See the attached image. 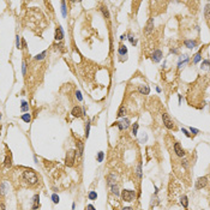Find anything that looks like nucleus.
Returning <instances> with one entry per match:
<instances>
[{
	"label": "nucleus",
	"mask_w": 210,
	"mask_h": 210,
	"mask_svg": "<svg viewBox=\"0 0 210 210\" xmlns=\"http://www.w3.org/2000/svg\"><path fill=\"white\" fill-rule=\"evenodd\" d=\"M22 180L28 186H35L39 182V177L32 169H24L22 172Z\"/></svg>",
	"instance_id": "f257e3e1"
},
{
	"label": "nucleus",
	"mask_w": 210,
	"mask_h": 210,
	"mask_svg": "<svg viewBox=\"0 0 210 210\" xmlns=\"http://www.w3.org/2000/svg\"><path fill=\"white\" fill-rule=\"evenodd\" d=\"M121 198L125 202H132L136 198V191H132V190H123Z\"/></svg>",
	"instance_id": "f03ea898"
},
{
	"label": "nucleus",
	"mask_w": 210,
	"mask_h": 210,
	"mask_svg": "<svg viewBox=\"0 0 210 210\" xmlns=\"http://www.w3.org/2000/svg\"><path fill=\"white\" fill-rule=\"evenodd\" d=\"M76 156H77V153H76L73 149H70V150L66 153V160H65V162H66V165H67L69 167H72V166H73L74 160H76Z\"/></svg>",
	"instance_id": "7ed1b4c3"
},
{
	"label": "nucleus",
	"mask_w": 210,
	"mask_h": 210,
	"mask_svg": "<svg viewBox=\"0 0 210 210\" xmlns=\"http://www.w3.org/2000/svg\"><path fill=\"white\" fill-rule=\"evenodd\" d=\"M162 120H163V124H165V126L167 127L168 130H173V128H175V124H174V121L170 119V116L168 115L167 113H163V114H162Z\"/></svg>",
	"instance_id": "20e7f679"
},
{
	"label": "nucleus",
	"mask_w": 210,
	"mask_h": 210,
	"mask_svg": "<svg viewBox=\"0 0 210 210\" xmlns=\"http://www.w3.org/2000/svg\"><path fill=\"white\" fill-rule=\"evenodd\" d=\"M114 125H116L118 127H119V130H126V128H128V126H130V120L127 119V118H124L121 121H115L114 123Z\"/></svg>",
	"instance_id": "39448f33"
},
{
	"label": "nucleus",
	"mask_w": 210,
	"mask_h": 210,
	"mask_svg": "<svg viewBox=\"0 0 210 210\" xmlns=\"http://www.w3.org/2000/svg\"><path fill=\"white\" fill-rule=\"evenodd\" d=\"M208 184V178L207 177H202V178H198L196 181V189L197 190H200L203 187H205V185Z\"/></svg>",
	"instance_id": "423d86ee"
},
{
	"label": "nucleus",
	"mask_w": 210,
	"mask_h": 210,
	"mask_svg": "<svg viewBox=\"0 0 210 210\" xmlns=\"http://www.w3.org/2000/svg\"><path fill=\"white\" fill-rule=\"evenodd\" d=\"M162 56H163L162 52H161L160 49H156L154 53H153V55H151V60H153L154 63H158V61H161Z\"/></svg>",
	"instance_id": "0eeeda50"
},
{
	"label": "nucleus",
	"mask_w": 210,
	"mask_h": 210,
	"mask_svg": "<svg viewBox=\"0 0 210 210\" xmlns=\"http://www.w3.org/2000/svg\"><path fill=\"white\" fill-rule=\"evenodd\" d=\"M71 114H72L73 116H76V118H81V116L83 115V109H82L79 106H76V107H73Z\"/></svg>",
	"instance_id": "6e6552de"
},
{
	"label": "nucleus",
	"mask_w": 210,
	"mask_h": 210,
	"mask_svg": "<svg viewBox=\"0 0 210 210\" xmlns=\"http://www.w3.org/2000/svg\"><path fill=\"white\" fill-rule=\"evenodd\" d=\"M174 151H175V154L178 155L179 157H182V156L185 155V151H184V149L180 147L179 143H175V144H174Z\"/></svg>",
	"instance_id": "1a4fd4ad"
},
{
	"label": "nucleus",
	"mask_w": 210,
	"mask_h": 210,
	"mask_svg": "<svg viewBox=\"0 0 210 210\" xmlns=\"http://www.w3.org/2000/svg\"><path fill=\"white\" fill-rule=\"evenodd\" d=\"M153 29H154V18H150V19L148 21L147 25H145L144 31H145V34H149L150 31H153Z\"/></svg>",
	"instance_id": "9d476101"
},
{
	"label": "nucleus",
	"mask_w": 210,
	"mask_h": 210,
	"mask_svg": "<svg viewBox=\"0 0 210 210\" xmlns=\"http://www.w3.org/2000/svg\"><path fill=\"white\" fill-rule=\"evenodd\" d=\"M64 37V31H63V28L61 27H58L55 29V40L56 41H61Z\"/></svg>",
	"instance_id": "9b49d317"
},
{
	"label": "nucleus",
	"mask_w": 210,
	"mask_h": 210,
	"mask_svg": "<svg viewBox=\"0 0 210 210\" xmlns=\"http://www.w3.org/2000/svg\"><path fill=\"white\" fill-rule=\"evenodd\" d=\"M138 90H139L140 94H143V95H148V94L150 93V88H149L147 84H144V85H139Z\"/></svg>",
	"instance_id": "f8f14e48"
},
{
	"label": "nucleus",
	"mask_w": 210,
	"mask_h": 210,
	"mask_svg": "<svg viewBox=\"0 0 210 210\" xmlns=\"http://www.w3.org/2000/svg\"><path fill=\"white\" fill-rule=\"evenodd\" d=\"M9 190V184L6 181H2L0 185V195H6Z\"/></svg>",
	"instance_id": "ddd939ff"
},
{
	"label": "nucleus",
	"mask_w": 210,
	"mask_h": 210,
	"mask_svg": "<svg viewBox=\"0 0 210 210\" xmlns=\"http://www.w3.org/2000/svg\"><path fill=\"white\" fill-rule=\"evenodd\" d=\"M184 43H185V46H186L187 48H190V49H193L195 47H197V42L195 41V40H186Z\"/></svg>",
	"instance_id": "4468645a"
},
{
	"label": "nucleus",
	"mask_w": 210,
	"mask_h": 210,
	"mask_svg": "<svg viewBox=\"0 0 210 210\" xmlns=\"http://www.w3.org/2000/svg\"><path fill=\"white\" fill-rule=\"evenodd\" d=\"M32 200H34V205H32V209L35 210V209H37L39 208V205H40V196L39 195H35L34 196V198H32Z\"/></svg>",
	"instance_id": "2eb2a0df"
},
{
	"label": "nucleus",
	"mask_w": 210,
	"mask_h": 210,
	"mask_svg": "<svg viewBox=\"0 0 210 210\" xmlns=\"http://www.w3.org/2000/svg\"><path fill=\"white\" fill-rule=\"evenodd\" d=\"M11 165H12V162H11V154L7 153L6 157H5V167L9 168V167H11Z\"/></svg>",
	"instance_id": "dca6fc26"
},
{
	"label": "nucleus",
	"mask_w": 210,
	"mask_h": 210,
	"mask_svg": "<svg viewBox=\"0 0 210 210\" xmlns=\"http://www.w3.org/2000/svg\"><path fill=\"white\" fill-rule=\"evenodd\" d=\"M180 203H181V205L186 209L187 208V205H189V200H187V197L186 196H181L180 197Z\"/></svg>",
	"instance_id": "f3484780"
},
{
	"label": "nucleus",
	"mask_w": 210,
	"mask_h": 210,
	"mask_svg": "<svg viewBox=\"0 0 210 210\" xmlns=\"http://www.w3.org/2000/svg\"><path fill=\"white\" fill-rule=\"evenodd\" d=\"M77 145H78V151H77V153H78V156L81 157V156L83 155V143H82L81 140H78V142H77Z\"/></svg>",
	"instance_id": "a211bd4d"
},
{
	"label": "nucleus",
	"mask_w": 210,
	"mask_h": 210,
	"mask_svg": "<svg viewBox=\"0 0 210 210\" xmlns=\"http://www.w3.org/2000/svg\"><path fill=\"white\" fill-rule=\"evenodd\" d=\"M118 53H119V55H126L127 54V48H126L125 46H120Z\"/></svg>",
	"instance_id": "6ab92c4d"
},
{
	"label": "nucleus",
	"mask_w": 210,
	"mask_h": 210,
	"mask_svg": "<svg viewBox=\"0 0 210 210\" xmlns=\"http://www.w3.org/2000/svg\"><path fill=\"white\" fill-rule=\"evenodd\" d=\"M125 114H126L125 107L121 106V107L119 108V111H118V116H119V118H123V116H125Z\"/></svg>",
	"instance_id": "aec40b11"
},
{
	"label": "nucleus",
	"mask_w": 210,
	"mask_h": 210,
	"mask_svg": "<svg viewBox=\"0 0 210 210\" xmlns=\"http://www.w3.org/2000/svg\"><path fill=\"white\" fill-rule=\"evenodd\" d=\"M101 11H102V13H103V16H105V18H109V12H108V9L106 7V6H102L101 7Z\"/></svg>",
	"instance_id": "412c9836"
},
{
	"label": "nucleus",
	"mask_w": 210,
	"mask_h": 210,
	"mask_svg": "<svg viewBox=\"0 0 210 210\" xmlns=\"http://www.w3.org/2000/svg\"><path fill=\"white\" fill-rule=\"evenodd\" d=\"M22 120H23V121H25V123H30V120H31V116H30V114H29V113L23 114V115H22Z\"/></svg>",
	"instance_id": "4be33fe9"
},
{
	"label": "nucleus",
	"mask_w": 210,
	"mask_h": 210,
	"mask_svg": "<svg viewBox=\"0 0 210 210\" xmlns=\"http://www.w3.org/2000/svg\"><path fill=\"white\" fill-rule=\"evenodd\" d=\"M61 12H63L64 17L67 16V12H66V2L65 1H61Z\"/></svg>",
	"instance_id": "5701e85b"
},
{
	"label": "nucleus",
	"mask_w": 210,
	"mask_h": 210,
	"mask_svg": "<svg viewBox=\"0 0 210 210\" xmlns=\"http://www.w3.org/2000/svg\"><path fill=\"white\" fill-rule=\"evenodd\" d=\"M108 185L112 186V185H115V175H109L108 177Z\"/></svg>",
	"instance_id": "b1692460"
},
{
	"label": "nucleus",
	"mask_w": 210,
	"mask_h": 210,
	"mask_svg": "<svg viewBox=\"0 0 210 210\" xmlns=\"http://www.w3.org/2000/svg\"><path fill=\"white\" fill-rule=\"evenodd\" d=\"M21 109H22V112H27V111L29 109V105H28V102L23 101V102H22V107H21Z\"/></svg>",
	"instance_id": "393cba45"
},
{
	"label": "nucleus",
	"mask_w": 210,
	"mask_h": 210,
	"mask_svg": "<svg viewBox=\"0 0 210 210\" xmlns=\"http://www.w3.org/2000/svg\"><path fill=\"white\" fill-rule=\"evenodd\" d=\"M138 127H139V125H138L137 123H135V125L132 126V135H133V136H137V131H138Z\"/></svg>",
	"instance_id": "a878e982"
},
{
	"label": "nucleus",
	"mask_w": 210,
	"mask_h": 210,
	"mask_svg": "<svg viewBox=\"0 0 210 210\" xmlns=\"http://www.w3.org/2000/svg\"><path fill=\"white\" fill-rule=\"evenodd\" d=\"M112 193L115 195V196H119V190H118V186L116 185H112Z\"/></svg>",
	"instance_id": "bb28decb"
},
{
	"label": "nucleus",
	"mask_w": 210,
	"mask_h": 210,
	"mask_svg": "<svg viewBox=\"0 0 210 210\" xmlns=\"http://www.w3.org/2000/svg\"><path fill=\"white\" fill-rule=\"evenodd\" d=\"M46 54H47V52L44 51V52H42L41 54H37V55L35 56V59H36V60H42V59H44Z\"/></svg>",
	"instance_id": "cd10ccee"
},
{
	"label": "nucleus",
	"mask_w": 210,
	"mask_h": 210,
	"mask_svg": "<svg viewBox=\"0 0 210 210\" xmlns=\"http://www.w3.org/2000/svg\"><path fill=\"white\" fill-rule=\"evenodd\" d=\"M96 198H97V193H96L95 191H91V192L89 193V199L94 200V199H96Z\"/></svg>",
	"instance_id": "c85d7f7f"
},
{
	"label": "nucleus",
	"mask_w": 210,
	"mask_h": 210,
	"mask_svg": "<svg viewBox=\"0 0 210 210\" xmlns=\"http://www.w3.org/2000/svg\"><path fill=\"white\" fill-rule=\"evenodd\" d=\"M89 132H90V121L86 123V127H85V137H89Z\"/></svg>",
	"instance_id": "c756f323"
},
{
	"label": "nucleus",
	"mask_w": 210,
	"mask_h": 210,
	"mask_svg": "<svg viewBox=\"0 0 210 210\" xmlns=\"http://www.w3.org/2000/svg\"><path fill=\"white\" fill-rule=\"evenodd\" d=\"M103 157H105V154H103V151H100V153L97 154V162H102Z\"/></svg>",
	"instance_id": "7c9ffc66"
},
{
	"label": "nucleus",
	"mask_w": 210,
	"mask_h": 210,
	"mask_svg": "<svg viewBox=\"0 0 210 210\" xmlns=\"http://www.w3.org/2000/svg\"><path fill=\"white\" fill-rule=\"evenodd\" d=\"M157 204H158V198H157V197L156 196H153V198H151V207H153V205H157Z\"/></svg>",
	"instance_id": "2f4dec72"
},
{
	"label": "nucleus",
	"mask_w": 210,
	"mask_h": 210,
	"mask_svg": "<svg viewBox=\"0 0 210 210\" xmlns=\"http://www.w3.org/2000/svg\"><path fill=\"white\" fill-rule=\"evenodd\" d=\"M187 61H189V58L186 56L184 61H180V63H179V65H178V69H181V67L184 66V65H185V64H187Z\"/></svg>",
	"instance_id": "473e14b6"
},
{
	"label": "nucleus",
	"mask_w": 210,
	"mask_h": 210,
	"mask_svg": "<svg viewBox=\"0 0 210 210\" xmlns=\"http://www.w3.org/2000/svg\"><path fill=\"white\" fill-rule=\"evenodd\" d=\"M52 200H53V203L58 204V203H59V196H58L56 193H54V195L52 196Z\"/></svg>",
	"instance_id": "72a5a7b5"
},
{
	"label": "nucleus",
	"mask_w": 210,
	"mask_h": 210,
	"mask_svg": "<svg viewBox=\"0 0 210 210\" xmlns=\"http://www.w3.org/2000/svg\"><path fill=\"white\" fill-rule=\"evenodd\" d=\"M208 66H209V60L207 59V60H204V61H203V64H202V66H200V67H202V69H208Z\"/></svg>",
	"instance_id": "f704fd0d"
},
{
	"label": "nucleus",
	"mask_w": 210,
	"mask_h": 210,
	"mask_svg": "<svg viewBox=\"0 0 210 210\" xmlns=\"http://www.w3.org/2000/svg\"><path fill=\"white\" fill-rule=\"evenodd\" d=\"M199 60H200V52H199V53H197L196 55H195V59H193V63H195V64H197V63H198Z\"/></svg>",
	"instance_id": "c9c22d12"
},
{
	"label": "nucleus",
	"mask_w": 210,
	"mask_h": 210,
	"mask_svg": "<svg viewBox=\"0 0 210 210\" xmlns=\"http://www.w3.org/2000/svg\"><path fill=\"white\" fill-rule=\"evenodd\" d=\"M128 40H130V42H131L133 46H136V44H137V40H136V39H133V36H131V35H130V36H128Z\"/></svg>",
	"instance_id": "e433bc0d"
},
{
	"label": "nucleus",
	"mask_w": 210,
	"mask_h": 210,
	"mask_svg": "<svg viewBox=\"0 0 210 210\" xmlns=\"http://www.w3.org/2000/svg\"><path fill=\"white\" fill-rule=\"evenodd\" d=\"M16 46L17 48H21V40H19V35L16 36Z\"/></svg>",
	"instance_id": "4c0bfd02"
},
{
	"label": "nucleus",
	"mask_w": 210,
	"mask_h": 210,
	"mask_svg": "<svg viewBox=\"0 0 210 210\" xmlns=\"http://www.w3.org/2000/svg\"><path fill=\"white\" fill-rule=\"evenodd\" d=\"M22 72H23V74H25V73H27V63H25V60L23 61V66H22Z\"/></svg>",
	"instance_id": "58836bf2"
},
{
	"label": "nucleus",
	"mask_w": 210,
	"mask_h": 210,
	"mask_svg": "<svg viewBox=\"0 0 210 210\" xmlns=\"http://www.w3.org/2000/svg\"><path fill=\"white\" fill-rule=\"evenodd\" d=\"M76 96H77V98H78V101H83L82 94H81V91H79V90H77V91H76Z\"/></svg>",
	"instance_id": "ea45409f"
},
{
	"label": "nucleus",
	"mask_w": 210,
	"mask_h": 210,
	"mask_svg": "<svg viewBox=\"0 0 210 210\" xmlns=\"http://www.w3.org/2000/svg\"><path fill=\"white\" fill-rule=\"evenodd\" d=\"M205 18L209 19V4L205 6Z\"/></svg>",
	"instance_id": "a19ab883"
},
{
	"label": "nucleus",
	"mask_w": 210,
	"mask_h": 210,
	"mask_svg": "<svg viewBox=\"0 0 210 210\" xmlns=\"http://www.w3.org/2000/svg\"><path fill=\"white\" fill-rule=\"evenodd\" d=\"M21 42H22V43H21V48H27V42H25V40L22 39Z\"/></svg>",
	"instance_id": "79ce46f5"
},
{
	"label": "nucleus",
	"mask_w": 210,
	"mask_h": 210,
	"mask_svg": "<svg viewBox=\"0 0 210 210\" xmlns=\"http://www.w3.org/2000/svg\"><path fill=\"white\" fill-rule=\"evenodd\" d=\"M190 131H191V133H192V135H197V133L199 132L197 128H193V127H191V128H190Z\"/></svg>",
	"instance_id": "37998d69"
},
{
	"label": "nucleus",
	"mask_w": 210,
	"mask_h": 210,
	"mask_svg": "<svg viewBox=\"0 0 210 210\" xmlns=\"http://www.w3.org/2000/svg\"><path fill=\"white\" fill-rule=\"evenodd\" d=\"M182 133H185V136H186V137H191V135L189 133V131H187L186 128H182Z\"/></svg>",
	"instance_id": "c03bdc74"
},
{
	"label": "nucleus",
	"mask_w": 210,
	"mask_h": 210,
	"mask_svg": "<svg viewBox=\"0 0 210 210\" xmlns=\"http://www.w3.org/2000/svg\"><path fill=\"white\" fill-rule=\"evenodd\" d=\"M137 174H138V177H142V169H140V165L138 166V168H137Z\"/></svg>",
	"instance_id": "a18cd8bd"
},
{
	"label": "nucleus",
	"mask_w": 210,
	"mask_h": 210,
	"mask_svg": "<svg viewBox=\"0 0 210 210\" xmlns=\"http://www.w3.org/2000/svg\"><path fill=\"white\" fill-rule=\"evenodd\" d=\"M86 208H88V210H95V208H94V205H91V204H89V205H88Z\"/></svg>",
	"instance_id": "49530a36"
},
{
	"label": "nucleus",
	"mask_w": 210,
	"mask_h": 210,
	"mask_svg": "<svg viewBox=\"0 0 210 210\" xmlns=\"http://www.w3.org/2000/svg\"><path fill=\"white\" fill-rule=\"evenodd\" d=\"M182 165L185 168H187V160H182Z\"/></svg>",
	"instance_id": "de8ad7c7"
},
{
	"label": "nucleus",
	"mask_w": 210,
	"mask_h": 210,
	"mask_svg": "<svg viewBox=\"0 0 210 210\" xmlns=\"http://www.w3.org/2000/svg\"><path fill=\"white\" fill-rule=\"evenodd\" d=\"M170 53H175V54H177V53H178V49H173V48H172V49H170Z\"/></svg>",
	"instance_id": "09e8293b"
},
{
	"label": "nucleus",
	"mask_w": 210,
	"mask_h": 210,
	"mask_svg": "<svg viewBox=\"0 0 210 210\" xmlns=\"http://www.w3.org/2000/svg\"><path fill=\"white\" fill-rule=\"evenodd\" d=\"M123 210H133V209H132L131 207H126V208H124V209H123Z\"/></svg>",
	"instance_id": "8fccbe9b"
},
{
	"label": "nucleus",
	"mask_w": 210,
	"mask_h": 210,
	"mask_svg": "<svg viewBox=\"0 0 210 210\" xmlns=\"http://www.w3.org/2000/svg\"><path fill=\"white\" fill-rule=\"evenodd\" d=\"M0 208H1V210H5V205H4V204H1V205H0Z\"/></svg>",
	"instance_id": "3c124183"
},
{
	"label": "nucleus",
	"mask_w": 210,
	"mask_h": 210,
	"mask_svg": "<svg viewBox=\"0 0 210 210\" xmlns=\"http://www.w3.org/2000/svg\"><path fill=\"white\" fill-rule=\"evenodd\" d=\"M156 91H157V93H161V89H160V88L157 86V88H156Z\"/></svg>",
	"instance_id": "603ef678"
},
{
	"label": "nucleus",
	"mask_w": 210,
	"mask_h": 210,
	"mask_svg": "<svg viewBox=\"0 0 210 210\" xmlns=\"http://www.w3.org/2000/svg\"><path fill=\"white\" fill-rule=\"evenodd\" d=\"M124 39H126L125 35H121V37H120V40H124Z\"/></svg>",
	"instance_id": "864d4df0"
},
{
	"label": "nucleus",
	"mask_w": 210,
	"mask_h": 210,
	"mask_svg": "<svg viewBox=\"0 0 210 210\" xmlns=\"http://www.w3.org/2000/svg\"><path fill=\"white\" fill-rule=\"evenodd\" d=\"M0 119H1V113H0Z\"/></svg>",
	"instance_id": "5fc2aeb1"
}]
</instances>
